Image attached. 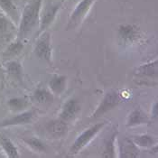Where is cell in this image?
<instances>
[{"instance_id":"1","label":"cell","mask_w":158,"mask_h":158,"mask_svg":"<svg viewBox=\"0 0 158 158\" xmlns=\"http://www.w3.org/2000/svg\"><path fill=\"white\" fill-rule=\"evenodd\" d=\"M43 0H35L25 6L19 26V36H25L36 25Z\"/></svg>"},{"instance_id":"2","label":"cell","mask_w":158,"mask_h":158,"mask_svg":"<svg viewBox=\"0 0 158 158\" xmlns=\"http://www.w3.org/2000/svg\"><path fill=\"white\" fill-rule=\"evenodd\" d=\"M105 126V123H98L92 126L91 127L88 128L81 135L78 136V138L75 140L73 146L70 149V155H76L80 150H81L84 146L99 132V130Z\"/></svg>"},{"instance_id":"3","label":"cell","mask_w":158,"mask_h":158,"mask_svg":"<svg viewBox=\"0 0 158 158\" xmlns=\"http://www.w3.org/2000/svg\"><path fill=\"white\" fill-rule=\"evenodd\" d=\"M119 102H120L119 95L116 91H113V90L109 91L104 96L102 101L99 104V106L98 107L96 111L92 115V118H97L101 117L102 115H104L108 111H110L112 109H114L115 107H117L119 104Z\"/></svg>"},{"instance_id":"4","label":"cell","mask_w":158,"mask_h":158,"mask_svg":"<svg viewBox=\"0 0 158 158\" xmlns=\"http://www.w3.org/2000/svg\"><path fill=\"white\" fill-rule=\"evenodd\" d=\"M35 53L38 58L51 62L52 60V44H51V37L48 33L44 34L42 37L36 43Z\"/></svg>"},{"instance_id":"5","label":"cell","mask_w":158,"mask_h":158,"mask_svg":"<svg viewBox=\"0 0 158 158\" xmlns=\"http://www.w3.org/2000/svg\"><path fill=\"white\" fill-rule=\"evenodd\" d=\"M94 1L95 0H81L78 4V6H76V8L74 9V11L70 17L68 29L75 27L77 24H79L81 22V20L85 17L86 14L89 12Z\"/></svg>"},{"instance_id":"6","label":"cell","mask_w":158,"mask_h":158,"mask_svg":"<svg viewBox=\"0 0 158 158\" xmlns=\"http://www.w3.org/2000/svg\"><path fill=\"white\" fill-rule=\"evenodd\" d=\"M118 33V37L125 42H134L139 37V30L134 24H122Z\"/></svg>"},{"instance_id":"7","label":"cell","mask_w":158,"mask_h":158,"mask_svg":"<svg viewBox=\"0 0 158 158\" xmlns=\"http://www.w3.org/2000/svg\"><path fill=\"white\" fill-rule=\"evenodd\" d=\"M60 8V4L56 5H48L44 9V12L41 16V22H40V31H44L49 24L52 22L54 19L56 14Z\"/></svg>"},{"instance_id":"8","label":"cell","mask_w":158,"mask_h":158,"mask_svg":"<svg viewBox=\"0 0 158 158\" xmlns=\"http://www.w3.org/2000/svg\"><path fill=\"white\" fill-rule=\"evenodd\" d=\"M48 133L54 138H61L65 135L68 130V127L66 122L62 119L52 120L49 123L46 127Z\"/></svg>"},{"instance_id":"9","label":"cell","mask_w":158,"mask_h":158,"mask_svg":"<svg viewBox=\"0 0 158 158\" xmlns=\"http://www.w3.org/2000/svg\"><path fill=\"white\" fill-rule=\"evenodd\" d=\"M80 110V106L77 102L76 99L71 98L69 99L63 106L62 110L61 112V119L63 121H70L72 120L73 118L76 116V114L79 112Z\"/></svg>"},{"instance_id":"10","label":"cell","mask_w":158,"mask_h":158,"mask_svg":"<svg viewBox=\"0 0 158 158\" xmlns=\"http://www.w3.org/2000/svg\"><path fill=\"white\" fill-rule=\"evenodd\" d=\"M139 156V149L133 140L125 138L120 144V157L135 158Z\"/></svg>"},{"instance_id":"11","label":"cell","mask_w":158,"mask_h":158,"mask_svg":"<svg viewBox=\"0 0 158 158\" xmlns=\"http://www.w3.org/2000/svg\"><path fill=\"white\" fill-rule=\"evenodd\" d=\"M33 118V112L26 111L21 113L17 116H15L9 119H6L2 123H0V127H9V126H15V125H24L30 122Z\"/></svg>"},{"instance_id":"12","label":"cell","mask_w":158,"mask_h":158,"mask_svg":"<svg viewBox=\"0 0 158 158\" xmlns=\"http://www.w3.org/2000/svg\"><path fill=\"white\" fill-rule=\"evenodd\" d=\"M67 77L64 75H56L52 77L49 81V87L55 94H61L65 89Z\"/></svg>"},{"instance_id":"13","label":"cell","mask_w":158,"mask_h":158,"mask_svg":"<svg viewBox=\"0 0 158 158\" xmlns=\"http://www.w3.org/2000/svg\"><path fill=\"white\" fill-rule=\"evenodd\" d=\"M0 145L2 146L4 151L6 152V156L9 158L19 157V154H18L17 148L15 147V146L14 145V143L8 137L5 136L3 135H0Z\"/></svg>"},{"instance_id":"14","label":"cell","mask_w":158,"mask_h":158,"mask_svg":"<svg viewBox=\"0 0 158 158\" xmlns=\"http://www.w3.org/2000/svg\"><path fill=\"white\" fill-rule=\"evenodd\" d=\"M158 73V64L157 61H151L146 64L141 65L137 71L135 72L136 74L142 75V76H146V77H154L156 76Z\"/></svg>"},{"instance_id":"15","label":"cell","mask_w":158,"mask_h":158,"mask_svg":"<svg viewBox=\"0 0 158 158\" xmlns=\"http://www.w3.org/2000/svg\"><path fill=\"white\" fill-rule=\"evenodd\" d=\"M147 122L146 115L139 109L133 110L127 118V127H134Z\"/></svg>"},{"instance_id":"16","label":"cell","mask_w":158,"mask_h":158,"mask_svg":"<svg viewBox=\"0 0 158 158\" xmlns=\"http://www.w3.org/2000/svg\"><path fill=\"white\" fill-rule=\"evenodd\" d=\"M0 7L10 17L17 19L18 18V11L15 5L13 3L12 0H0Z\"/></svg>"},{"instance_id":"17","label":"cell","mask_w":158,"mask_h":158,"mask_svg":"<svg viewBox=\"0 0 158 158\" xmlns=\"http://www.w3.org/2000/svg\"><path fill=\"white\" fill-rule=\"evenodd\" d=\"M117 133H114L105 143L104 152L102 154V156L105 158H114L115 157V146L114 142L116 138Z\"/></svg>"},{"instance_id":"18","label":"cell","mask_w":158,"mask_h":158,"mask_svg":"<svg viewBox=\"0 0 158 158\" xmlns=\"http://www.w3.org/2000/svg\"><path fill=\"white\" fill-rule=\"evenodd\" d=\"M7 73L15 78H20L22 75V66L18 61H9L6 64Z\"/></svg>"},{"instance_id":"19","label":"cell","mask_w":158,"mask_h":158,"mask_svg":"<svg viewBox=\"0 0 158 158\" xmlns=\"http://www.w3.org/2000/svg\"><path fill=\"white\" fill-rule=\"evenodd\" d=\"M35 98L38 103L44 104V103H47L50 101H52V94L47 91L46 89H39L35 92Z\"/></svg>"},{"instance_id":"20","label":"cell","mask_w":158,"mask_h":158,"mask_svg":"<svg viewBox=\"0 0 158 158\" xmlns=\"http://www.w3.org/2000/svg\"><path fill=\"white\" fill-rule=\"evenodd\" d=\"M8 106L10 107L11 110L18 111V110H24L28 106V102L24 98H14L8 100Z\"/></svg>"},{"instance_id":"21","label":"cell","mask_w":158,"mask_h":158,"mask_svg":"<svg viewBox=\"0 0 158 158\" xmlns=\"http://www.w3.org/2000/svg\"><path fill=\"white\" fill-rule=\"evenodd\" d=\"M133 142L136 146H142V147H149V146H153L155 141L152 136L147 135H143L139 136H135Z\"/></svg>"},{"instance_id":"22","label":"cell","mask_w":158,"mask_h":158,"mask_svg":"<svg viewBox=\"0 0 158 158\" xmlns=\"http://www.w3.org/2000/svg\"><path fill=\"white\" fill-rule=\"evenodd\" d=\"M24 141L28 146H30L32 148H34L35 150L39 151V152H44L46 149L45 145L36 137H30V138L24 139Z\"/></svg>"},{"instance_id":"23","label":"cell","mask_w":158,"mask_h":158,"mask_svg":"<svg viewBox=\"0 0 158 158\" xmlns=\"http://www.w3.org/2000/svg\"><path fill=\"white\" fill-rule=\"evenodd\" d=\"M11 28H13V24L10 20L4 14L0 13V33L6 34L9 32Z\"/></svg>"},{"instance_id":"24","label":"cell","mask_w":158,"mask_h":158,"mask_svg":"<svg viewBox=\"0 0 158 158\" xmlns=\"http://www.w3.org/2000/svg\"><path fill=\"white\" fill-rule=\"evenodd\" d=\"M24 48V45H23V44L20 42V41H17V42H15V43H13L11 44L9 46H8V48L6 50V54L7 55H10V56H12V55H16V54H18Z\"/></svg>"},{"instance_id":"25","label":"cell","mask_w":158,"mask_h":158,"mask_svg":"<svg viewBox=\"0 0 158 158\" xmlns=\"http://www.w3.org/2000/svg\"><path fill=\"white\" fill-rule=\"evenodd\" d=\"M153 111H154V113H153V117H154L155 118H157V103H156V104H155Z\"/></svg>"}]
</instances>
